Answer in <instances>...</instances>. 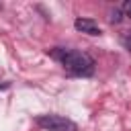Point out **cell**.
<instances>
[{
    "label": "cell",
    "instance_id": "7a4b0ae2",
    "mask_svg": "<svg viewBox=\"0 0 131 131\" xmlns=\"http://www.w3.org/2000/svg\"><path fill=\"white\" fill-rule=\"evenodd\" d=\"M35 121L45 131H78V125L61 115H39Z\"/></svg>",
    "mask_w": 131,
    "mask_h": 131
},
{
    "label": "cell",
    "instance_id": "8992f818",
    "mask_svg": "<svg viewBox=\"0 0 131 131\" xmlns=\"http://www.w3.org/2000/svg\"><path fill=\"white\" fill-rule=\"evenodd\" d=\"M121 10H123V14H125V16H129V18H131V0H129V2H125V4L121 6Z\"/></svg>",
    "mask_w": 131,
    "mask_h": 131
},
{
    "label": "cell",
    "instance_id": "6da1fadb",
    "mask_svg": "<svg viewBox=\"0 0 131 131\" xmlns=\"http://www.w3.org/2000/svg\"><path fill=\"white\" fill-rule=\"evenodd\" d=\"M66 72L72 76H92L94 74V59L86 51L72 49V47H53L47 51Z\"/></svg>",
    "mask_w": 131,
    "mask_h": 131
},
{
    "label": "cell",
    "instance_id": "5b68a950",
    "mask_svg": "<svg viewBox=\"0 0 131 131\" xmlns=\"http://www.w3.org/2000/svg\"><path fill=\"white\" fill-rule=\"evenodd\" d=\"M121 12H123L121 8H115V10L111 12V16H108V20H111V23H119V20H121Z\"/></svg>",
    "mask_w": 131,
    "mask_h": 131
},
{
    "label": "cell",
    "instance_id": "277c9868",
    "mask_svg": "<svg viewBox=\"0 0 131 131\" xmlns=\"http://www.w3.org/2000/svg\"><path fill=\"white\" fill-rule=\"evenodd\" d=\"M121 43L125 45V49H127V51H131V31H127V33L121 37Z\"/></svg>",
    "mask_w": 131,
    "mask_h": 131
},
{
    "label": "cell",
    "instance_id": "3957f363",
    "mask_svg": "<svg viewBox=\"0 0 131 131\" xmlns=\"http://www.w3.org/2000/svg\"><path fill=\"white\" fill-rule=\"evenodd\" d=\"M74 27H76L78 31L86 33V35H100V33H102L100 27H98V23L92 20V18H76V20H74Z\"/></svg>",
    "mask_w": 131,
    "mask_h": 131
}]
</instances>
